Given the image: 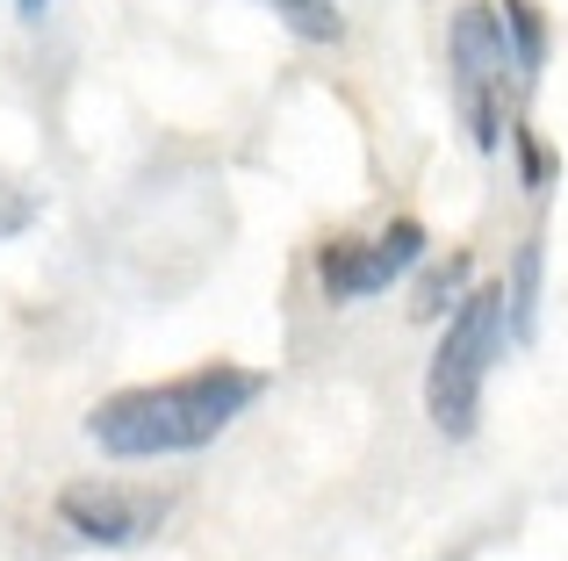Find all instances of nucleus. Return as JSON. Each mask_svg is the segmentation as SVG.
<instances>
[{
    "instance_id": "obj_8",
    "label": "nucleus",
    "mask_w": 568,
    "mask_h": 561,
    "mask_svg": "<svg viewBox=\"0 0 568 561\" xmlns=\"http://www.w3.org/2000/svg\"><path fill=\"white\" fill-rule=\"evenodd\" d=\"M504 37H511V58H518V80H540L547 65V14L532 0H504Z\"/></svg>"
},
{
    "instance_id": "obj_10",
    "label": "nucleus",
    "mask_w": 568,
    "mask_h": 561,
    "mask_svg": "<svg viewBox=\"0 0 568 561\" xmlns=\"http://www.w3.org/2000/svg\"><path fill=\"white\" fill-rule=\"evenodd\" d=\"M504 137H511V152H518V181H526L532 195H547V187H555V152H547V137L532 123H511Z\"/></svg>"
},
{
    "instance_id": "obj_3",
    "label": "nucleus",
    "mask_w": 568,
    "mask_h": 561,
    "mask_svg": "<svg viewBox=\"0 0 568 561\" xmlns=\"http://www.w3.org/2000/svg\"><path fill=\"white\" fill-rule=\"evenodd\" d=\"M446 65H454V109H460V130H468L475 152H504V94H526L518 80V58H511V37H504V8L489 0H468L454 8L446 22Z\"/></svg>"
},
{
    "instance_id": "obj_12",
    "label": "nucleus",
    "mask_w": 568,
    "mask_h": 561,
    "mask_svg": "<svg viewBox=\"0 0 568 561\" xmlns=\"http://www.w3.org/2000/svg\"><path fill=\"white\" fill-rule=\"evenodd\" d=\"M14 8H22V22H37V14L51 8V0H14Z\"/></svg>"
},
{
    "instance_id": "obj_5",
    "label": "nucleus",
    "mask_w": 568,
    "mask_h": 561,
    "mask_svg": "<svg viewBox=\"0 0 568 561\" xmlns=\"http://www.w3.org/2000/svg\"><path fill=\"white\" fill-rule=\"evenodd\" d=\"M417 259H425V224H417V216H396L382 238H332L317 253V280H324L332 303H367L388 280L410 274Z\"/></svg>"
},
{
    "instance_id": "obj_4",
    "label": "nucleus",
    "mask_w": 568,
    "mask_h": 561,
    "mask_svg": "<svg viewBox=\"0 0 568 561\" xmlns=\"http://www.w3.org/2000/svg\"><path fill=\"white\" fill-rule=\"evenodd\" d=\"M166 497L159 490H123V482H65L58 490V526L65 533H80L87 548H144V540L166 526Z\"/></svg>"
},
{
    "instance_id": "obj_1",
    "label": "nucleus",
    "mask_w": 568,
    "mask_h": 561,
    "mask_svg": "<svg viewBox=\"0 0 568 561\" xmlns=\"http://www.w3.org/2000/svg\"><path fill=\"white\" fill-rule=\"evenodd\" d=\"M266 396L260 367H194V375L152 381V389H123L101 396L87 410V439H94L109 461H173V453H202L245 418Z\"/></svg>"
},
{
    "instance_id": "obj_9",
    "label": "nucleus",
    "mask_w": 568,
    "mask_h": 561,
    "mask_svg": "<svg viewBox=\"0 0 568 561\" xmlns=\"http://www.w3.org/2000/svg\"><path fill=\"white\" fill-rule=\"evenodd\" d=\"M266 8H274L303 43H338V37H346V14H338V0H266Z\"/></svg>"
},
{
    "instance_id": "obj_11",
    "label": "nucleus",
    "mask_w": 568,
    "mask_h": 561,
    "mask_svg": "<svg viewBox=\"0 0 568 561\" xmlns=\"http://www.w3.org/2000/svg\"><path fill=\"white\" fill-rule=\"evenodd\" d=\"M37 216H43V202L29 195V187H0V245L22 238V231L37 224Z\"/></svg>"
},
{
    "instance_id": "obj_6",
    "label": "nucleus",
    "mask_w": 568,
    "mask_h": 561,
    "mask_svg": "<svg viewBox=\"0 0 568 561\" xmlns=\"http://www.w3.org/2000/svg\"><path fill=\"white\" fill-rule=\"evenodd\" d=\"M540 267H547V238H526L518 245V267H511V288H504L511 338H532V324H540Z\"/></svg>"
},
{
    "instance_id": "obj_2",
    "label": "nucleus",
    "mask_w": 568,
    "mask_h": 561,
    "mask_svg": "<svg viewBox=\"0 0 568 561\" xmlns=\"http://www.w3.org/2000/svg\"><path fill=\"white\" fill-rule=\"evenodd\" d=\"M504 338H511L504 280L468 288L446 309L439 353H432V367H425V418L439 425L446 439H475V425H483V389H489V367L504 360Z\"/></svg>"
},
{
    "instance_id": "obj_7",
    "label": "nucleus",
    "mask_w": 568,
    "mask_h": 561,
    "mask_svg": "<svg viewBox=\"0 0 568 561\" xmlns=\"http://www.w3.org/2000/svg\"><path fill=\"white\" fill-rule=\"evenodd\" d=\"M468 274H475L468 253H446L439 267H425L417 274V295H410V317H446V309L468 295Z\"/></svg>"
}]
</instances>
